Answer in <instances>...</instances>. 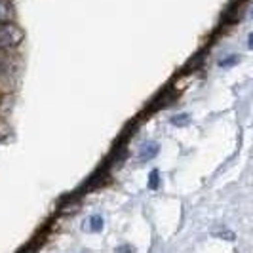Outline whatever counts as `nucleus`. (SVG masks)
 <instances>
[{
	"mask_svg": "<svg viewBox=\"0 0 253 253\" xmlns=\"http://www.w3.org/2000/svg\"><path fill=\"white\" fill-rule=\"evenodd\" d=\"M21 59L12 50H0V82L10 84L13 76L21 71Z\"/></svg>",
	"mask_w": 253,
	"mask_h": 253,
	"instance_id": "1",
	"label": "nucleus"
},
{
	"mask_svg": "<svg viewBox=\"0 0 253 253\" xmlns=\"http://www.w3.org/2000/svg\"><path fill=\"white\" fill-rule=\"evenodd\" d=\"M25 38L23 29L15 23H4L0 25V50H13L17 48Z\"/></svg>",
	"mask_w": 253,
	"mask_h": 253,
	"instance_id": "2",
	"label": "nucleus"
},
{
	"mask_svg": "<svg viewBox=\"0 0 253 253\" xmlns=\"http://www.w3.org/2000/svg\"><path fill=\"white\" fill-rule=\"evenodd\" d=\"M160 151V145L156 143V141H149V143H145L143 147H141L139 151V160L141 162H149L151 158H154L156 154Z\"/></svg>",
	"mask_w": 253,
	"mask_h": 253,
	"instance_id": "3",
	"label": "nucleus"
},
{
	"mask_svg": "<svg viewBox=\"0 0 253 253\" xmlns=\"http://www.w3.org/2000/svg\"><path fill=\"white\" fill-rule=\"evenodd\" d=\"M13 19V6L10 0H0V25L12 23Z\"/></svg>",
	"mask_w": 253,
	"mask_h": 253,
	"instance_id": "4",
	"label": "nucleus"
},
{
	"mask_svg": "<svg viewBox=\"0 0 253 253\" xmlns=\"http://www.w3.org/2000/svg\"><path fill=\"white\" fill-rule=\"evenodd\" d=\"M103 228V217L101 215H91L86 219L84 223V230L86 232H101Z\"/></svg>",
	"mask_w": 253,
	"mask_h": 253,
	"instance_id": "5",
	"label": "nucleus"
},
{
	"mask_svg": "<svg viewBox=\"0 0 253 253\" xmlns=\"http://www.w3.org/2000/svg\"><path fill=\"white\" fill-rule=\"evenodd\" d=\"M240 61V55L238 53H232V55H228V57H223V59H219V67L221 69H228V67H234V65Z\"/></svg>",
	"mask_w": 253,
	"mask_h": 253,
	"instance_id": "6",
	"label": "nucleus"
},
{
	"mask_svg": "<svg viewBox=\"0 0 253 253\" xmlns=\"http://www.w3.org/2000/svg\"><path fill=\"white\" fill-rule=\"evenodd\" d=\"M158 187H160V171L158 169H152L151 173H149V189L156 190Z\"/></svg>",
	"mask_w": 253,
	"mask_h": 253,
	"instance_id": "7",
	"label": "nucleus"
},
{
	"mask_svg": "<svg viewBox=\"0 0 253 253\" xmlns=\"http://www.w3.org/2000/svg\"><path fill=\"white\" fill-rule=\"evenodd\" d=\"M190 122V116L187 113H183V114H175L173 118H171V124L173 126H177V127H181V126H187Z\"/></svg>",
	"mask_w": 253,
	"mask_h": 253,
	"instance_id": "8",
	"label": "nucleus"
},
{
	"mask_svg": "<svg viewBox=\"0 0 253 253\" xmlns=\"http://www.w3.org/2000/svg\"><path fill=\"white\" fill-rule=\"evenodd\" d=\"M10 135V127H8V124L0 118V139H4V137H8Z\"/></svg>",
	"mask_w": 253,
	"mask_h": 253,
	"instance_id": "9",
	"label": "nucleus"
},
{
	"mask_svg": "<svg viewBox=\"0 0 253 253\" xmlns=\"http://www.w3.org/2000/svg\"><path fill=\"white\" fill-rule=\"evenodd\" d=\"M114 253H133V250H131V246L124 244V246H118V248L114 250Z\"/></svg>",
	"mask_w": 253,
	"mask_h": 253,
	"instance_id": "10",
	"label": "nucleus"
},
{
	"mask_svg": "<svg viewBox=\"0 0 253 253\" xmlns=\"http://www.w3.org/2000/svg\"><path fill=\"white\" fill-rule=\"evenodd\" d=\"M248 48H250V50H253V33L250 35V38H248Z\"/></svg>",
	"mask_w": 253,
	"mask_h": 253,
	"instance_id": "11",
	"label": "nucleus"
},
{
	"mask_svg": "<svg viewBox=\"0 0 253 253\" xmlns=\"http://www.w3.org/2000/svg\"><path fill=\"white\" fill-rule=\"evenodd\" d=\"M252 17H253V12H252Z\"/></svg>",
	"mask_w": 253,
	"mask_h": 253,
	"instance_id": "12",
	"label": "nucleus"
}]
</instances>
